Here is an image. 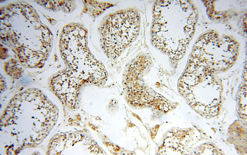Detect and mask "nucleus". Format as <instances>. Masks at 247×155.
<instances>
[{
	"label": "nucleus",
	"mask_w": 247,
	"mask_h": 155,
	"mask_svg": "<svg viewBox=\"0 0 247 155\" xmlns=\"http://www.w3.org/2000/svg\"><path fill=\"white\" fill-rule=\"evenodd\" d=\"M138 19L129 11L110 15L101 28L103 48L109 57H116L123 46L134 38L137 33Z\"/></svg>",
	"instance_id": "f257e3e1"
}]
</instances>
